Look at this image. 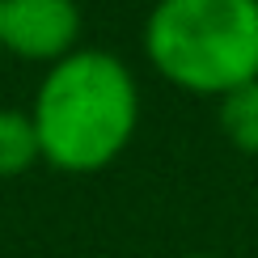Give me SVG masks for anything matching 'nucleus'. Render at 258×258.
I'll list each match as a JSON object with an SVG mask.
<instances>
[{
    "instance_id": "f257e3e1",
    "label": "nucleus",
    "mask_w": 258,
    "mask_h": 258,
    "mask_svg": "<svg viewBox=\"0 0 258 258\" xmlns=\"http://www.w3.org/2000/svg\"><path fill=\"white\" fill-rule=\"evenodd\" d=\"M30 119L38 153L59 174H102L127 153L140 127V81L114 51L77 47L42 72Z\"/></svg>"
},
{
    "instance_id": "f03ea898",
    "label": "nucleus",
    "mask_w": 258,
    "mask_h": 258,
    "mask_svg": "<svg viewBox=\"0 0 258 258\" xmlns=\"http://www.w3.org/2000/svg\"><path fill=\"white\" fill-rule=\"evenodd\" d=\"M140 47L169 89L216 102L258 81V0H157Z\"/></svg>"
},
{
    "instance_id": "7ed1b4c3",
    "label": "nucleus",
    "mask_w": 258,
    "mask_h": 258,
    "mask_svg": "<svg viewBox=\"0 0 258 258\" xmlns=\"http://www.w3.org/2000/svg\"><path fill=\"white\" fill-rule=\"evenodd\" d=\"M81 0H0V51L26 63L68 59L81 47Z\"/></svg>"
},
{
    "instance_id": "20e7f679",
    "label": "nucleus",
    "mask_w": 258,
    "mask_h": 258,
    "mask_svg": "<svg viewBox=\"0 0 258 258\" xmlns=\"http://www.w3.org/2000/svg\"><path fill=\"white\" fill-rule=\"evenodd\" d=\"M216 127L241 157H258V81H245L216 98Z\"/></svg>"
},
{
    "instance_id": "39448f33",
    "label": "nucleus",
    "mask_w": 258,
    "mask_h": 258,
    "mask_svg": "<svg viewBox=\"0 0 258 258\" xmlns=\"http://www.w3.org/2000/svg\"><path fill=\"white\" fill-rule=\"evenodd\" d=\"M38 161H42V153H38V132H34L30 110L0 106V182L21 178Z\"/></svg>"
},
{
    "instance_id": "423d86ee",
    "label": "nucleus",
    "mask_w": 258,
    "mask_h": 258,
    "mask_svg": "<svg viewBox=\"0 0 258 258\" xmlns=\"http://www.w3.org/2000/svg\"><path fill=\"white\" fill-rule=\"evenodd\" d=\"M182 258H224V254H182Z\"/></svg>"
}]
</instances>
